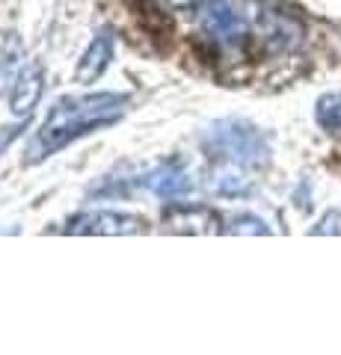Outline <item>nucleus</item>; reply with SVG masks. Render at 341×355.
I'll return each mask as SVG.
<instances>
[{
    "label": "nucleus",
    "mask_w": 341,
    "mask_h": 355,
    "mask_svg": "<svg viewBox=\"0 0 341 355\" xmlns=\"http://www.w3.org/2000/svg\"><path fill=\"white\" fill-rule=\"evenodd\" d=\"M128 95L119 92H95L83 98H63L51 107L42 130L27 146V163H39L51 157L53 151L69 146L83 133H92L98 128H107L125 116Z\"/></svg>",
    "instance_id": "nucleus-1"
},
{
    "label": "nucleus",
    "mask_w": 341,
    "mask_h": 355,
    "mask_svg": "<svg viewBox=\"0 0 341 355\" xmlns=\"http://www.w3.org/2000/svg\"><path fill=\"white\" fill-rule=\"evenodd\" d=\"M205 151L211 154L214 160L223 163H238L244 169L252 166H264L270 160V148L267 139L261 137L258 128L247 125V121H214L205 133Z\"/></svg>",
    "instance_id": "nucleus-2"
},
{
    "label": "nucleus",
    "mask_w": 341,
    "mask_h": 355,
    "mask_svg": "<svg viewBox=\"0 0 341 355\" xmlns=\"http://www.w3.org/2000/svg\"><path fill=\"white\" fill-rule=\"evenodd\" d=\"M258 39L270 53H291L306 39V24L285 9L267 6L258 12Z\"/></svg>",
    "instance_id": "nucleus-3"
},
{
    "label": "nucleus",
    "mask_w": 341,
    "mask_h": 355,
    "mask_svg": "<svg viewBox=\"0 0 341 355\" xmlns=\"http://www.w3.org/2000/svg\"><path fill=\"white\" fill-rule=\"evenodd\" d=\"M69 234H104V237H119V234H140L146 231V219L134 214H119V210H92V214H81L65 225Z\"/></svg>",
    "instance_id": "nucleus-4"
},
{
    "label": "nucleus",
    "mask_w": 341,
    "mask_h": 355,
    "mask_svg": "<svg viewBox=\"0 0 341 355\" xmlns=\"http://www.w3.org/2000/svg\"><path fill=\"white\" fill-rule=\"evenodd\" d=\"M202 24L217 42L228 44V48H238L247 39V24L238 15V9L232 6V0H208Z\"/></svg>",
    "instance_id": "nucleus-5"
},
{
    "label": "nucleus",
    "mask_w": 341,
    "mask_h": 355,
    "mask_svg": "<svg viewBox=\"0 0 341 355\" xmlns=\"http://www.w3.org/2000/svg\"><path fill=\"white\" fill-rule=\"evenodd\" d=\"M42 89H45V71H42V65L30 62L13 80V113L27 119L33 113V107L39 104Z\"/></svg>",
    "instance_id": "nucleus-6"
},
{
    "label": "nucleus",
    "mask_w": 341,
    "mask_h": 355,
    "mask_svg": "<svg viewBox=\"0 0 341 355\" xmlns=\"http://www.w3.org/2000/svg\"><path fill=\"white\" fill-rule=\"evenodd\" d=\"M113 48H116L113 36H110L107 30L98 33V36L90 42V48L83 51V57H81V62H78V71H74V80H78V83H92V80H98V77L107 71L110 60H113Z\"/></svg>",
    "instance_id": "nucleus-7"
},
{
    "label": "nucleus",
    "mask_w": 341,
    "mask_h": 355,
    "mask_svg": "<svg viewBox=\"0 0 341 355\" xmlns=\"http://www.w3.org/2000/svg\"><path fill=\"white\" fill-rule=\"evenodd\" d=\"M149 190L155 196H163V198H181L190 193V178H187V172L175 169V166H160V169H155L149 178H146Z\"/></svg>",
    "instance_id": "nucleus-8"
},
{
    "label": "nucleus",
    "mask_w": 341,
    "mask_h": 355,
    "mask_svg": "<svg viewBox=\"0 0 341 355\" xmlns=\"http://www.w3.org/2000/svg\"><path fill=\"white\" fill-rule=\"evenodd\" d=\"M249 178L244 175V166L217 160V169L211 172V187L223 196H244L249 190Z\"/></svg>",
    "instance_id": "nucleus-9"
},
{
    "label": "nucleus",
    "mask_w": 341,
    "mask_h": 355,
    "mask_svg": "<svg viewBox=\"0 0 341 355\" xmlns=\"http://www.w3.org/2000/svg\"><path fill=\"white\" fill-rule=\"evenodd\" d=\"M169 225H175V231H196V234H205L208 225L211 222H217V216L211 214V210H205V207H175L169 210V216H167Z\"/></svg>",
    "instance_id": "nucleus-10"
},
{
    "label": "nucleus",
    "mask_w": 341,
    "mask_h": 355,
    "mask_svg": "<svg viewBox=\"0 0 341 355\" xmlns=\"http://www.w3.org/2000/svg\"><path fill=\"white\" fill-rule=\"evenodd\" d=\"M18 65H21V42L15 36H6L3 44H0V86L15 80Z\"/></svg>",
    "instance_id": "nucleus-11"
},
{
    "label": "nucleus",
    "mask_w": 341,
    "mask_h": 355,
    "mask_svg": "<svg viewBox=\"0 0 341 355\" xmlns=\"http://www.w3.org/2000/svg\"><path fill=\"white\" fill-rule=\"evenodd\" d=\"M317 125L326 128V130H341V92H333V95H324L317 101Z\"/></svg>",
    "instance_id": "nucleus-12"
},
{
    "label": "nucleus",
    "mask_w": 341,
    "mask_h": 355,
    "mask_svg": "<svg viewBox=\"0 0 341 355\" xmlns=\"http://www.w3.org/2000/svg\"><path fill=\"white\" fill-rule=\"evenodd\" d=\"M219 231H226V234H270V228L252 214L232 216L226 222V228H219Z\"/></svg>",
    "instance_id": "nucleus-13"
},
{
    "label": "nucleus",
    "mask_w": 341,
    "mask_h": 355,
    "mask_svg": "<svg viewBox=\"0 0 341 355\" xmlns=\"http://www.w3.org/2000/svg\"><path fill=\"white\" fill-rule=\"evenodd\" d=\"M167 9H172V12H187V9H193L199 0H160Z\"/></svg>",
    "instance_id": "nucleus-14"
}]
</instances>
